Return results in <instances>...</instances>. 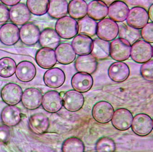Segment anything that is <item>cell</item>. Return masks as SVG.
Segmentation results:
<instances>
[{"mask_svg": "<svg viewBox=\"0 0 153 152\" xmlns=\"http://www.w3.org/2000/svg\"><path fill=\"white\" fill-rule=\"evenodd\" d=\"M133 116L128 110L119 108L116 110L111 119L113 127L120 131H125L131 127Z\"/></svg>", "mask_w": 153, "mask_h": 152, "instance_id": "cell-9", "label": "cell"}, {"mask_svg": "<svg viewBox=\"0 0 153 152\" xmlns=\"http://www.w3.org/2000/svg\"><path fill=\"white\" fill-rule=\"evenodd\" d=\"M36 60L38 66L44 69L51 68L57 62L55 51L50 48L39 49L36 54Z\"/></svg>", "mask_w": 153, "mask_h": 152, "instance_id": "cell-16", "label": "cell"}, {"mask_svg": "<svg viewBox=\"0 0 153 152\" xmlns=\"http://www.w3.org/2000/svg\"><path fill=\"white\" fill-rule=\"evenodd\" d=\"M93 40L89 36L80 34L74 38L72 45L76 54L79 55H88L91 52Z\"/></svg>", "mask_w": 153, "mask_h": 152, "instance_id": "cell-19", "label": "cell"}, {"mask_svg": "<svg viewBox=\"0 0 153 152\" xmlns=\"http://www.w3.org/2000/svg\"><path fill=\"white\" fill-rule=\"evenodd\" d=\"M63 106L67 110L75 112L81 109L85 103L82 94L75 90H70L65 93L63 98Z\"/></svg>", "mask_w": 153, "mask_h": 152, "instance_id": "cell-10", "label": "cell"}, {"mask_svg": "<svg viewBox=\"0 0 153 152\" xmlns=\"http://www.w3.org/2000/svg\"><path fill=\"white\" fill-rule=\"evenodd\" d=\"M97 65L96 59L90 54L79 56L75 62L76 71L89 74H92L96 71Z\"/></svg>", "mask_w": 153, "mask_h": 152, "instance_id": "cell-23", "label": "cell"}, {"mask_svg": "<svg viewBox=\"0 0 153 152\" xmlns=\"http://www.w3.org/2000/svg\"><path fill=\"white\" fill-rule=\"evenodd\" d=\"M119 28L120 38L128 40L131 44L140 40L141 37L140 30L131 27L128 24L120 25Z\"/></svg>", "mask_w": 153, "mask_h": 152, "instance_id": "cell-33", "label": "cell"}, {"mask_svg": "<svg viewBox=\"0 0 153 152\" xmlns=\"http://www.w3.org/2000/svg\"><path fill=\"white\" fill-rule=\"evenodd\" d=\"M110 44L109 41L96 38L93 41L91 55L96 60L107 59L110 55Z\"/></svg>", "mask_w": 153, "mask_h": 152, "instance_id": "cell-29", "label": "cell"}, {"mask_svg": "<svg viewBox=\"0 0 153 152\" xmlns=\"http://www.w3.org/2000/svg\"><path fill=\"white\" fill-rule=\"evenodd\" d=\"M131 51V44L122 38L114 39L110 44V56L117 61H124L129 58Z\"/></svg>", "mask_w": 153, "mask_h": 152, "instance_id": "cell-2", "label": "cell"}, {"mask_svg": "<svg viewBox=\"0 0 153 152\" xmlns=\"http://www.w3.org/2000/svg\"><path fill=\"white\" fill-rule=\"evenodd\" d=\"M119 31V26L111 19L104 18L97 24L96 34L100 39L112 41L117 37Z\"/></svg>", "mask_w": 153, "mask_h": 152, "instance_id": "cell-4", "label": "cell"}, {"mask_svg": "<svg viewBox=\"0 0 153 152\" xmlns=\"http://www.w3.org/2000/svg\"><path fill=\"white\" fill-rule=\"evenodd\" d=\"M130 69L124 62L117 61L112 63L108 69V75L111 80L116 82H122L128 78Z\"/></svg>", "mask_w": 153, "mask_h": 152, "instance_id": "cell-20", "label": "cell"}, {"mask_svg": "<svg viewBox=\"0 0 153 152\" xmlns=\"http://www.w3.org/2000/svg\"><path fill=\"white\" fill-rule=\"evenodd\" d=\"M133 132L140 136H146L152 132L153 122L149 116L145 113H139L133 118L131 124Z\"/></svg>", "mask_w": 153, "mask_h": 152, "instance_id": "cell-5", "label": "cell"}, {"mask_svg": "<svg viewBox=\"0 0 153 152\" xmlns=\"http://www.w3.org/2000/svg\"><path fill=\"white\" fill-rule=\"evenodd\" d=\"M78 24L79 33L89 37H93L96 34L97 23L93 19L86 16L79 19Z\"/></svg>", "mask_w": 153, "mask_h": 152, "instance_id": "cell-32", "label": "cell"}, {"mask_svg": "<svg viewBox=\"0 0 153 152\" xmlns=\"http://www.w3.org/2000/svg\"><path fill=\"white\" fill-rule=\"evenodd\" d=\"M152 122H153V120H152Z\"/></svg>", "mask_w": 153, "mask_h": 152, "instance_id": "cell-46", "label": "cell"}, {"mask_svg": "<svg viewBox=\"0 0 153 152\" xmlns=\"http://www.w3.org/2000/svg\"><path fill=\"white\" fill-rule=\"evenodd\" d=\"M9 126L5 125H0V141L7 143L11 137V129Z\"/></svg>", "mask_w": 153, "mask_h": 152, "instance_id": "cell-40", "label": "cell"}, {"mask_svg": "<svg viewBox=\"0 0 153 152\" xmlns=\"http://www.w3.org/2000/svg\"><path fill=\"white\" fill-rule=\"evenodd\" d=\"M40 32L36 25L26 23L20 29V39L25 45H33L39 41Z\"/></svg>", "mask_w": 153, "mask_h": 152, "instance_id": "cell-13", "label": "cell"}, {"mask_svg": "<svg viewBox=\"0 0 153 152\" xmlns=\"http://www.w3.org/2000/svg\"><path fill=\"white\" fill-rule=\"evenodd\" d=\"M85 149L82 141L76 137L67 139L62 145V150L63 152H83Z\"/></svg>", "mask_w": 153, "mask_h": 152, "instance_id": "cell-36", "label": "cell"}, {"mask_svg": "<svg viewBox=\"0 0 153 152\" xmlns=\"http://www.w3.org/2000/svg\"><path fill=\"white\" fill-rule=\"evenodd\" d=\"M100 1H103V2L105 3L106 5H111V3L115 2L117 0H100Z\"/></svg>", "mask_w": 153, "mask_h": 152, "instance_id": "cell-44", "label": "cell"}, {"mask_svg": "<svg viewBox=\"0 0 153 152\" xmlns=\"http://www.w3.org/2000/svg\"><path fill=\"white\" fill-rule=\"evenodd\" d=\"M98 152H113L116 151V144L112 139L104 137L97 142L95 148Z\"/></svg>", "mask_w": 153, "mask_h": 152, "instance_id": "cell-37", "label": "cell"}, {"mask_svg": "<svg viewBox=\"0 0 153 152\" xmlns=\"http://www.w3.org/2000/svg\"><path fill=\"white\" fill-rule=\"evenodd\" d=\"M9 18V9L6 5L0 3V25L7 23Z\"/></svg>", "mask_w": 153, "mask_h": 152, "instance_id": "cell-41", "label": "cell"}, {"mask_svg": "<svg viewBox=\"0 0 153 152\" xmlns=\"http://www.w3.org/2000/svg\"><path fill=\"white\" fill-rule=\"evenodd\" d=\"M61 38L56 31L46 28L40 33L39 43L43 48L56 49L60 44Z\"/></svg>", "mask_w": 153, "mask_h": 152, "instance_id": "cell-28", "label": "cell"}, {"mask_svg": "<svg viewBox=\"0 0 153 152\" xmlns=\"http://www.w3.org/2000/svg\"><path fill=\"white\" fill-rule=\"evenodd\" d=\"M108 13L107 5L100 0H93L88 6V15L94 20H101L106 18Z\"/></svg>", "mask_w": 153, "mask_h": 152, "instance_id": "cell-27", "label": "cell"}, {"mask_svg": "<svg viewBox=\"0 0 153 152\" xmlns=\"http://www.w3.org/2000/svg\"><path fill=\"white\" fill-rule=\"evenodd\" d=\"M55 30L60 37L63 39L73 38L78 34L79 27L78 21L69 16H64L56 21Z\"/></svg>", "mask_w": 153, "mask_h": 152, "instance_id": "cell-1", "label": "cell"}, {"mask_svg": "<svg viewBox=\"0 0 153 152\" xmlns=\"http://www.w3.org/2000/svg\"><path fill=\"white\" fill-rule=\"evenodd\" d=\"M140 74L145 80L153 82V60H149L142 65Z\"/></svg>", "mask_w": 153, "mask_h": 152, "instance_id": "cell-38", "label": "cell"}, {"mask_svg": "<svg viewBox=\"0 0 153 152\" xmlns=\"http://www.w3.org/2000/svg\"><path fill=\"white\" fill-rule=\"evenodd\" d=\"M49 0H27V6L31 13L42 16L48 12Z\"/></svg>", "mask_w": 153, "mask_h": 152, "instance_id": "cell-34", "label": "cell"}, {"mask_svg": "<svg viewBox=\"0 0 153 152\" xmlns=\"http://www.w3.org/2000/svg\"><path fill=\"white\" fill-rule=\"evenodd\" d=\"M1 119L3 124L9 127H14L21 121L20 109L15 106L9 105L2 110Z\"/></svg>", "mask_w": 153, "mask_h": 152, "instance_id": "cell-26", "label": "cell"}, {"mask_svg": "<svg viewBox=\"0 0 153 152\" xmlns=\"http://www.w3.org/2000/svg\"><path fill=\"white\" fill-rule=\"evenodd\" d=\"M148 13L143 7H135L129 10L127 24L131 27L140 30L148 23Z\"/></svg>", "mask_w": 153, "mask_h": 152, "instance_id": "cell-7", "label": "cell"}, {"mask_svg": "<svg viewBox=\"0 0 153 152\" xmlns=\"http://www.w3.org/2000/svg\"><path fill=\"white\" fill-rule=\"evenodd\" d=\"M148 14L149 18L153 23V3L150 6L148 10Z\"/></svg>", "mask_w": 153, "mask_h": 152, "instance_id": "cell-43", "label": "cell"}, {"mask_svg": "<svg viewBox=\"0 0 153 152\" xmlns=\"http://www.w3.org/2000/svg\"><path fill=\"white\" fill-rule=\"evenodd\" d=\"M44 81L46 86L51 88H58L65 82L66 76L63 70L58 68L50 69L44 75Z\"/></svg>", "mask_w": 153, "mask_h": 152, "instance_id": "cell-18", "label": "cell"}, {"mask_svg": "<svg viewBox=\"0 0 153 152\" xmlns=\"http://www.w3.org/2000/svg\"><path fill=\"white\" fill-rule=\"evenodd\" d=\"M15 74L17 78L21 81L30 82L36 77V69L32 63L23 61L18 64Z\"/></svg>", "mask_w": 153, "mask_h": 152, "instance_id": "cell-24", "label": "cell"}, {"mask_svg": "<svg viewBox=\"0 0 153 152\" xmlns=\"http://www.w3.org/2000/svg\"><path fill=\"white\" fill-rule=\"evenodd\" d=\"M31 13L27 6L19 3L12 6L9 10V18L16 25H23L30 19Z\"/></svg>", "mask_w": 153, "mask_h": 152, "instance_id": "cell-11", "label": "cell"}, {"mask_svg": "<svg viewBox=\"0 0 153 152\" xmlns=\"http://www.w3.org/2000/svg\"><path fill=\"white\" fill-rule=\"evenodd\" d=\"M16 62L10 57H4L0 59V76L9 78L16 72Z\"/></svg>", "mask_w": 153, "mask_h": 152, "instance_id": "cell-35", "label": "cell"}, {"mask_svg": "<svg viewBox=\"0 0 153 152\" xmlns=\"http://www.w3.org/2000/svg\"><path fill=\"white\" fill-rule=\"evenodd\" d=\"M41 105L45 111L50 113H56L62 109L63 100L58 92L50 91L44 95Z\"/></svg>", "mask_w": 153, "mask_h": 152, "instance_id": "cell-15", "label": "cell"}, {"mask_svg": "<svg viewBox=\"0 0 153 152\" xmlns=\"http://www.w3.org/2000/svg\"><path fill=\"white\" fill-rule=\"evenodd\" d=\"M4 5L8 6H13L19 3L21 0H0Z\"/></svg>", "mask_w": 153, "mask_h": 152, "instance_id": "cell-42", "label": "cell"}, {"mask_svg": "<svg viewBox=\"0 0 153 152\" xmlns=\"http://www.w3.org/2000/svg\"><path fill=\"white\" fill-rule=\"evenodd\" d=\"M71 84L75 91L80 92H86L91 89L93 79L89 74L79 72L72 77Z\"/></svg>", "mask_w": 153, "mask_h": 152, "instance_id": "cell-22", "label": "cell"}, {"mask_svg": "<svg viewBox=\"0 0 153 152\" xmlns=\"http://www.w3.org/2000/svg\"><path fill=\"white\" fill-rule=\"evenodd\" d=\"M68 12L70 17L80 19L86 16L88 4L85 0H72L68 4Z\"/></svg>", "mask_w": 153, "mask_h": 152, "instance_id": "cell-31", "label": "cell"}, {"mask_svg": "<svg viewBox=\"0 0 153 152\" xmlns=\"http://www.w3.org/2000/svg\"><path fill=\"white\" fill-rule=\"evenodd\" d=\"M43 95L39 89L29 88L23 92L22 104L27 109L33 110L36 109L42 104Z\"/></svg>", "mask_w": 153, "mask_h": 152, "instance_id": "cell-14", "label": "cell"}, {"mask_svg": "<svg viewBox=\"0 0 153 152\" xmlns=\"http://www.w3.org/2000/svg\"><path fill=\"white\" fill-rule=\"evenodd\" d=\"M55 54L59 63L68 64L73 63L76 58V54L73 46L69 43H62L56 48Z\"/></svg>", "mask_w": 153, "mask_h": 152, "instance_id": "cell-21", "label": "cell"}, {"mask_svg": "<svg viewBox=\"0 0 153 152\" xmlns=\"http://www.w3.org/2000/svg\"><path fill=\"white\" fill-rule=\"evenodd\" d=\"M141 36L143 39L149 43H153V23H149L142 28Z\"/></svg>", "mask_w": 153, "mask_h": 152, "instance_id": "cell-39", "label": "cell"}, {"mask_svg": "<svg viewBox=\"0 0 153 152\" xmlns=\"http://www.w3.org/2000/svg\"><path fill=\"white\" fill-rule=\"evenodd\" d=\"M129 12L127 4L122 1H116L108 7V16L116 22L122 23L126 20Z\"/></svg>", "mask_w": 153, "mask_h": 152, "instance_id": "cell-17", "label": "cell"}, {"mask_svg": "<svg viewBox=\"0 0 153 152\" xmlns=\"http://www.w3.org/2000/svg\"><path fill=\"white\" fill-rule=\"evenodd\" d=\"M68 4L67 0H50L48 14L53 18H62L68 14Z\"/></svg>", "mask_w": 153, "mask_h": 152, "instance_id": "cell-30", "label": "cell"}, {"mask_svg": "<svg viewBox=\"0 0 153 152\" xmlns=\"http://www.w3.org/2000/svg\"><path fill=\"white\" fill-rule=\"evenodd\" d=\"M152 56V45L145 40H137L131 46V57L135 62L144 63L151 60Z\"/></svg>", "mask_w": 153, "mask_h": 152, "instance_id": "cell-3", "label": "cell"}, {"mask_svg": "<svg viewBox=\"0 0 153 152\" xmlns=\"http://www.w3.org/2000/svg\"><path fill=\"white\" fill-rule=\"evenodd\" d=\"M23 93L20 86L15 83H8L1 90V98L4 103L8 105L15 106L20 102Z\"/></svg>", "mask_w": 153, "mask_h": 152, "instance_id": "cell-8", "label": "cell"}, {"mask_svg": "<svg viewBox=\"0 0 153 152\" xmlns=\"http://www.w3.org/2000/svg\"><path fill=\"white\" fill-rule=\"evenodd\" d=\"M152 50H153V56H152V57H153V47H152Z\"/></svg>", "mask_w": 153, "mask_h": 152, "instance_id": "cell-45", "label": "cell"}, {"mask_svg": "<svg viewBox=\"0 0 153 152\" xmlns=\"http://www.w3.org/2000/svg\"><path fill=\"white\" fill-rule=\"evenodd\" d=\"M114 110L113 106L107 101L96 103L93 107L92 116L98 122L105 124L111 120Z\"/></svg>", "mask_w": 153, "mask_h": 152, "instance_id": "cell-6", "label": "cell"}, {"mask_svg": "<svg viewBox=\"0 0 153 152\" xmlns=\"http://www.w3.org/2000/svg\"><path fill=\"white\" fill-rule=\"evenodd\" d=\"M19 39V28L15 24L7 23L0 28V41L3 44L11 46L16 44Z\"/></svg>", "mask_w": 153, "mask_h": 152, "instance_id": "cell-12", "label": "cell"}, {"mask_svg": "<svg viewBox=\"0 0 153 152\" xmlns=\"http://www.w3.org/2000/svg\"><path fill=\"white\" fill-rule=\"evenodd\" d=\"M29 125L33 133L37 135L43 134L46 133L49 128V120L45 115L42 113H37L30 117Z\"/></svg>", "mask_w": 153, "mask_h": 152, "instance_id": "cell-25", "label": "cell"}]
</instances>
